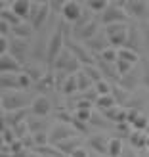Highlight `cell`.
<instances>
[{"label":"cell","mask_w":149,"mask_h":157,"mask_svg":"<svg viewBox=\"0 0 149 157\" xmlns=\"http://www.w3.org/2000/svg\"><path fill=\"white\" fill-rule=\"evenodd\" d=\"M0 35H4V36H12V25L8 21H0Z\"/></svg>","instance_id":"681fc988"},{"label":"cell","mask_w":149,"mask_h":157,"mask_svg":"<svg viewBox=\"0 0 149 157\" xmlns=\"http://www.w3.org/2000/svg\"><path fill=\"white\" fill-rule=\"evenodd\" d=\"M88 155H94V151H88V150H84L82 146H78L76 150L73 151V157H88Z\"/></svg>","instance_id":"f907efd6"},{"label":"cell","mask_w":149,"mask_h":157,"mask_svg":"<svg viewBox=\"0 0 149 157\" xmlns=\"http://www.w3.org/2000/svg\"><path fill=\"white\" fill-rule=\"evenodd\" d=\"M92 109H76V111L73 113L75 117H78V119H82V121H88L90 123V119H92Z\"/></svg>","instance_id":"7dc6e473"},{"label":"cell","mask_w":149,"mask_h":157,"mask_svg":"<svg viewBox=\"0 0 149 157\" xmlns=\"http://www.w3.org/2000/svg\"><path fill=\"white\" fill-rule=\"evenodd\" d=\"M65 46L69 50H71L75 56L82 61L84 65H90V63H96V59H98V56H94V52L86 46V42L82 44V42H76V38H69V36H65Z\"/></svg>","instance_id":"5b68a950"},{"label":"cell","mask_w":149,"mask_h":157,"mask_svg":"<svg viewBox=\"0 0 149 157\" xmlns=\"http://www.w3.org/2000/svg\"><path fill=\"white\" fill-rule=\"evenodd\" d=\"M142 40H143V36H140V29H138L136 25H132V27L128 29V40H126V46H128V48H134V50H140Z\"/></svg>","instance_id":"4316f807"},{"label":"cell","mask_w":149,"mask_h":157,"mask_svg":"<svg viewBox=\"0 0 149 157\" xmlns=\"http://www.w3.org/2000/svg\"><path fill=\"white\" fill-rule=\"evenodd\" d=\"M35 88L38 90V92H46V90H52V88H56V71L54 69H50L48 73H46L40 81L36 82V86Z\"/></svg>","instance_id":"7402d4cb"},{"label":"cell","mask_w":149,"mask_h":157,"mask_svg":"<svg viewBox=\"0 0 149 157\" xmlns=\"http://www.w3.org/2000/svg\"><path fill=\"white\" fill-rule=\"evenodd\" d=\"M96 104H98L99 109H107V107L117 105V98L113 96V92L111 94H101V96L96 98Z\"/></svg>","instance_id":"836d02e7"},{"label":"cell","mask_w":149,"mask_h":157,"mask_svg":"<svg viewBox=\"0 0 149 157\" xmlns=\"http://www.w3.org/2000/svg\"><path fill=\"white\" fill-rule=\"evenodd\" d=\"M75 134H76V128L73 127L71 123H63V121L56 123V124L50 128V132H48L50 144H58V142H61V140H65V138H69V136H75Z\"/></svg>","instance_id":"8992f818"},{"label":"cell","mask_w":149,"mask_h":157,"mask_svg":"<svg viewBox=\"0 0 149 157\" xmlns=\"http://www.w3.org/2000/svg\"><path fill=\"white\" fill-rule=\"evenodd\" d=\"M109 123H111V121H109L107 117L103 115V111H101V113H96V111H94V113H92L90 124H94V127H98V128H105V127H109Z\"/></svg>","instance_id":"d590c367"},{"label":"cell","mask_w":149,"mask_h":157,"mask_svg":"<svg viewBox=\"0 0 149 157\" xmlns=\"http://www.w3.org/2000/svg\"><path fill=\"white\" fill-rule=\"evenodd\" d=\"M113 96L117 98V104L122 105V104H126V100H128V92H126V88H122L121 84H117V86H113Z\"/></svg>","instance_id":"8d00e7d4"},{"label":"cell","mask_w":149,"mask_h":157,"mask_svg":"<svg viewBox=\"0 0 149 157\" xmlns=\"http://www.w3.org/2000/svg\"><path fill=\"white\" fill-rule=\"evenodd\" d=\"M147 150H149V134H147Z\"/></svg>","instance_id":"6f0895ef"},{"label":"cell","mask_w":149,"mask_h":157,"mask_svg":"<svg viewBox=\"0 0 149 157\" xmlns=\"http://www.w3.org/2000/svg\"><path fill=\"white\" fill-rule=\"evenodd\" d=\"M65 36H67V33L63 31V23H61V25H58V29L54 31V35L48 40V46H46V59H48L50 69L54 65V61H56V58L59 56V52L65 48Z\"/></svg>","instance_id":"6da1fadb"},{"label":"cell","mask_w":149,"mask_h":157,"mask_svg":"<svg viewBox=\"0 0 149 157\" xmlns=\"http://www.w3.org/2000/svg\"><path fill=\"white\" fill-rule=\"evenodd\" d=\"M73 117L71 113H67V111H59L58 113V121H63V123H73Z\"/></svg>","instance_id":"f5cc1de1"},{"label":"cell","mask_w":149,"mask_h":157,"mask_svg":"<svg viewBox=\"0 0 149 157\" xmlns=\"http://www.w3.org/2000/svg\"><path fill=\"white\" fill-rule=\"evenodd\" d=\"M0 69H2V71L21 73V71H23V63L13 56V54L6 52V54H0Z\"/></svg>","instance_id":"9a60e30c"},{"label":"cell","mask_w":149,"mask_h":157,"mask_svg":"<svg viewBox=\"0 0 149 157\" xmlns=\"http://www.w3.org/2000/svg\"><path fill=\"white\" fill-rule=\"evenodd\" d=\"M142 86L149 90V59H142Z\"/></svg>","instance_id":"ee69618b"},{"label":"cell","mask_w":149,"mask_h":157,"mask_svg":"<svg viewBox=\"0 0 149 157\" xmlns=\"http://www.w3.org/2000/svg\"><path fill=\"white\" fill-rule=\"evenodd\" d=\"M94 88L98 90V96H101V94H111L113 92V86L109 84V81H98V82H94Z\"/></svg>","instance_id":"b9f144b4"},{"label":"cell","mask_w":149,"mask_h":157,"mask_svg":"<svg viewBox=\"0 0 149 157\" xmlns=\"http://www.w3.org/2000/svg\"><path fill=\"white\" fill-rule=\"evenodd\" d=\"M98 58L109 61V63H117V59H119V48L117 46H107L103 52L98 54Z\"/></svg>","instance_id":"1f68e13d"},{"label":"cell","mask_w":149,"mask_h":157,"mask_svg":"<svg viewBox=\"0 0 149 157\" xmlns=\"http://www.w3.org/2000/svg\"><path fill=\"white\" fill-rule=\"evenodd\" d=\"M73 127L76 128V132H80V134H88V130H90V127H88V121H82V119H78V117H73Z\"/></svg>","instance_id":"7bdbcfd3"},{"label":"cell","mask_w":149,"mask_h":157,"mask_svg":"<svg viewBox=\"0 0 149 157\" xmlns=\"http://www.w3.org/2000/svg\"><path fill=\"white\" fill-rule=\"evenodd\" d=\"M126 8L128 15L136 19H149V2L147 0H126Z\"/></svg>","instance_id":"ba28073f"},{"label":"cell","mask_w":149,"mask_h":157,"mask_svg":"<svg viewBox=\"0 0 149 157\" xmlns=\"http://www.w3.org/2000/svg\"><path fill=\"white\" fill-rule=\"evenodd\" d=\"M50 109H52V104H50V100L48 96H44V94H38V96L33 100V104H31V113H33L35 117H46L50 113Z\"/></svg>","instance_id":"7c38bea8"},{"label":"cell","mask_w":149,"mask_h":157,"mask_svg":"<svg viewBox=\"0 0 149 157\" xmlns=\"http://www.w3.org/2000/svg\"><path fill=\"white\" fill-rule=\"evenodd\" d=\"M29 38H17L13 36L10 38V54H13L21 63L25 61V56H27V50H29Z\"/></svg>","instance_id":"5bb4252c"},{"label":"cell","mask_w":149,"mask_h":157,"mask_svg":"<svg viewBox=\"0 0 149 157\" xmlns=\"http://www.w3.org/2000/svg\"><path fill=\"white\" fill-rule=\"evenodd\" d=\"M130 144L136 150H145L147 147V134L145 130H134L130 132Z\"/></svg>","instance_id":"484cf974"},{"label":"cell","mask_w":149,"mask_h":157,"mask_svg":"<svg viewBox=\"0 0 149 157\" xmlns=\"http://www.w3.org/2000/svg\"><path fill=\"white\" fill-rule=\"evenodd\" d=\"M35 2H40V4H50L52 0H35Z\"/></svg>","instance_id":"9f6ffc18"},{"label":"cell","mask_w":149,"mask_h":157,"mask_svg":"<svg viewBox=\"0 0 149 157\" xmlns=\"http://www.w3.org/2000/svg\"><path fill=\"white\" fill-rule=\"evenodd\" d=\"M35 155H40V157H61V150L56 146V144H42V146H35Z\"/></svg>","instance_id":"603a6c76"},{"label":"cell","mask_w":149,"mask_h":157,"mask_svg":"<svg viewBox=\"0 0 149 157\" xmlns=\"http://www.w3.org/2000/svg\"><path fill=\"white\" fill-rule=\"evenodd\" d=\"M50 4H40V2H35L33 0V6H31V23L35 25V29H40L46 19H48V10H50Z\"/></svg>","instance_id":"9c48e42d"},{"label":"cell","mask_w":149,"mask_h":157,"mask_svg":"<svg viewBox=\"0 0 149 157\" xmlns=\"http://www.w3.org/2000/svg\"><path fill=\"white\" fill-rule=\"evenodd\" d=\"M0 84H2L4 90H21V86H19V73L2 71V75H0Z\"/></svg>","instance_id":"ac0fdd59"},{"label":"cell","mask_w":149,"mask_h":157,"mask_svg":"<svg viewBox=\"0 0 149 157\" xmlns=\"http://www.w3.org/2000/svg\"><path fill=\"white\" fill-rule=\"evenodd\" d=\"M140 115V111H138V109H128V123H130V127H132V123H134L136 121V117Z\"/></svg>","instance_id":"11a10c76"},{"label":"cell","mask_w":149,"mask_h":157,"mask_svg":"<svg viewBox=\"0 0 149 157\" xmlns=\"http://www.w3.org/2000/svg\"><path fill=\"white\" fill-rule=\"evenodd\" d=\"M33 101L29 100L27 94L17 90H4L2 88V111H12V109H21L31 105Z\"/></svg>","instance_id":"3957f363"},{"label":"cell","mask_w":149,"mask_h":157,"mask_svg":"<svg viewBox=\"0 0 149 157\" xmlns=\"http://www.w3.org/2000/svg\"><path fill=\"white\" fill-rule=\"evenodd\" d=\"M99 23L101 21L92 19L90 15H82V17L75 23V31H73L75 38H76V40H84L86 42L88 38H92L99 31Z\"/></svg>","instance_id":"7a4b0ae2"},{"label":"cell","mask_w":149,"mask_h":157,"mask_svg":"<svg viewBox=\"0 0 149 157\" xmlns=\"http://www.w3.org/2000/svg\"><path fill=\"white\" fill-rule=\"evenodd\" d=\"M33 29H35L33 23H27L25 19H23L19 25H13V27H12V36H17V38H31V36H33Z\"/></svg>","instance_id":"44dd1931"},{"label":"cell","mask_w":149,"mask_h":157,"mask_svg":"<svg viewBox=\"0 0 149 157\" xmlns=\"http://www.w3.org/2000/svg\"><path fill=\"white\" fill-rule=\"evenodd\" d=\"M75 109H92V101H90L88 98H82L80 101H76Z\"/></svg>","instance_id":"816d5d0a"},{"label":"cell","mask_w":149,"mask_h":157,"mask_svg":"<svg viewBox=\"0 0 149 157\" xmlns=\"http://www.w3.org/2000/svg\"><path fill=\"white\" fill-rule=\"evenodd\" d=\"M109 155L111 157L124 155V146L121 138H109Z\"/></svg>","instance_id":"d6a6232c"},{"label":"cell","mask_w":149,"mask_h":157,"mask_svg":"<svg viewBox=\"0 0 149 157\" xmlns=\"http://www.w3.org/2000/svg\"><path fill=\"white\" fill-rule=\"evenodd\" d=\"M61 92H63L65 96H71V94L78 92V81H76V73H73V75H69V77H67V81H65V84H63V88H61Z\"/></svg>","instance_id":"4dcf8cb0"},{"label":"cell","mask_w":149,"mask_h":157,"mask_svg":"<svg viewBox=\"0 0 149 157\" xmlns=\"http://www.w3.org/2000/svg\"><path fill=\"white\" fill-rule=\"evenodd\" d=\"M98 65L101 69V73H103L105 77H109L111 81H119V78H121V75H119V71H117V65L115 63H109V61L98 58Z\"/></svg>","instance_id":"cb8c5ba5"},{"label":"cell","mask_w":149,"mask_h":157,"mask_svg":"<svg viewBox=\"0 0 149 157\" xmlns=\"http://www.w3.org/2000/svg\"><path fill=\"white\" fill-rule=\"evenodd\" d=\"M140 29H142L143 44L147 46V50H149V19H142V25H140Z\"/></svg>","instance_id":"bcb514c9"},{"label":"cell","mask_w":149,"mask_h":157,"mask_svg":"<svg viewBox=\"0 0 149 157\" xmlns=\"http://www.w3.org/2000/svg\"><path fill=\"white\" fill-rule=\"evenodd\" d=\"M88 6L92 12H103L109 6V0H88Z\"/></svg>","instance_id":"f6af8a7d"},{"label":"cell","mask_w":149,"mask_h":157,"mask_svg":"<svg viewBox=\"0 0 149 157\" xmlns=\"http://www.w3.org/2000/svg\"><path fill=\"white\" fill-rule=\"evenodd\" d=\"M2 2H8V0H2Z\"/></svg>","instance_id":"680465c9"},{"label":"cell","mask_w":149,"mask_h":157,"mask_svg":"<svg viewBox=\"0 0 149 157\" xmlns=\"http://www.w3.org/2000/svg\"><path fill=\"white\" fill-rule=\"evenodd\" d=\"M147 127H149V117H145L143 113H140L136 117V121L132 123V128L134 130H147Z\"/></svg>","instance_id":"ab89813d"},{"label":"cell","mask_w":149,"mask_h":157,"mask_svg":"<svg viewBox=\"0 0 149 157\" xmlns=\"http://www.w3.org/2000/svg\"><path fill=\"white\" fill-rule=\"evenodd\" d=\"M31 6H33L31 0H13V2H12V10L15 13H19L23 19H27L31 15Z\"/></svg>","instance_id":"d4e9b609"},{"label":"cell","mask_w":149,"mask_h":157,"mask_svg":"<svg viewBox=\"0 0 149 157\" xmlns=\"http://www.w3.org/2000/svg\"><path fill=\"white\" fill-rule=\"evenodd\" d=\"M6 52H10V36L0 35V54H6Z\"/></svg>","instance_id":"c3c4849f"},{"label":"cell","mask_w":149,"mask_h":157,"mask_svg":"<svg viewBox=\"0 0 149 157\" xmlns=\"http://www.w3.org/2000/svg\"><path fill=\"white\" fill-rule=\"evenodd\" d=\"M65 2H67V0H52L50 6H52V10H54V12H61V8H63Z\"/></svg>","instance_id":"db71d44e"},{"label":"cell","mask_w":149,"mask_h":157,"mask_svg":"<svg viewBox=\"0 0 149 157\" xmlns=\"http://www.w3.org/2000/svg\"><path fill=\"white\" fill-rule=\"evenodd\" d=\"M86 46H88L94 54H99V52H103L107 46H111V42H109V36H107L105 31H103V33H99V31H98L92 38L86 40Z\"/></svg>","instance_id":"4fadbf2b"},{"label":"cell","mask_w":149,"mask_h":157,"mask_svg":"<svg viewBox=\"0 0 149 157\" xmlns=\"http://www.w3.org/2000/svg\"><path fill=\"white\" fill-rule=\"evenodd\" d=\"M29 123V127H31V132H40V130H46V123L42 121V117H38L36 115V119H27Z\"/></svg>","instance_id":"60d3db41"},{"label":"cell","mask_w":149,"mask_h":157,"mask_svg":"<svg viewBox=\"0 0 149 157\" xmlns=\"http://www.w3.org/2000/svg\"><path fill=\"white\" fill-rule=\"evenodd\" d=\"M56 146L61 150L63 155H73V151L80 146V138H76V134H75V136H69L65 140H61V142H58Z\"/></svg>","instance_id":"ffe728a7"},{"label":"cell","mask_w":149,"mask_h":157,"mask_svg":"<svg viewBox=\"0 0 149 157\" xmlns=\"http://www.w3.org/2000/svg\"><path fill=\"white\" fill-rule=\"evenodd\" d=\"M23 71H27L29 75H31V78H33V81H35V84L38 82V81H40V78L46 75L44 71H42V69L40 67H38V65H27L25 69H23Z\"/></svg>","instance_id":"74e56055"},{"label":"cell","mask_w":149,"mask_h":157,"mask_svg":"<svg viewBox=\"0 0 149 157\" xmlns=\"http://www.w3.org/2000/svg\"><path fill=\"white\" fill-rule=\"evenodd\" d=\"M61 15H63V19L69 21V23H76L78 19L82 17V6L78 0H67L61 8Z\"/></svg>","instance_id":"30bf717a"},{"label":"cell","mask_w":149,"mask_h":157,"mask_svg":"<svg viewBox=\"0 0 149 157\" xmlns=\"http://www.w3.org/2000/svg\"><path fill=\"white\" fill-rule=\"evenodd\" d=\"M128 23L126 21H117V23H109L105 25V33L109 36V42L111 46H126V40H128Z\"/></svg>","instance_id":"277c9868"},{"label":"cell","mask_w":149,"mask_h":157,"mask_svg":"<svg viewBox=\"0 0 149 157\" xmlns=\"http://www.w3.org/2000/svg\"><path fill=\"white\" fill-rule=\"evenodd\" d=\"M76 81H78V92H86L90 90L94 86V81L90 78V75L84 71V69H80V71L76 73Z\"/></svg>","instance_id":"f1b7e54d"},{"label":"cell","mask_w":149,"mask_h":157,"mask_svg":"<svg viewBox=\"0 0 149 157\" xmlns=\"http://www.w3.org/2000/svg\"><path fill=\"white\" fill-rule=\"evenodd\" d=\"M88 146L92 147L94 155H109V138L105 136H92L88 140Z\"/></svg>","instance_id":"e0dca14e"},{"label":"cell","mask_w":149,"mask_h":157,"mask_svg":"<svg viewBox=\"0 0 149 157\" xmlns=\"http://www.w3.org/2000/svg\"><path fill=\"white\" fill-rule=\"evenodd\" d=\"M115 65H117V71H119V75H126L128 71H132V69H134V65H136V63H132V61H126V59L119 58Z\"/></svg>","instance_id":"f35d334b"},{"label":"cell","mask_w":149,"mask_h":157,"mask_svg":"<svg viewBox=\"0 0 149 157\" xmlns=\"http://www.w3.org/2000/svg\"><path fill=\"white\" fill-rule=\"evenodd\" d=\"M99 111H103V115L111 123H124V121L128 119V109H124L119 104L113 105V107H107V109H99Z\"/></svg>","instance_id":"2e32d148"},{"label":"cell","mask_w":149,"mask_h":157,"mask_svg":"<svg viewBox=\"0 0 149 157\" xmlns=\"http://www.w3.org/2000/svg\"><path fill=\"white\" fill-rule=\"evenodd\" d=\"M128 19V12L126 8L122 6H107L99 15V21L103 25H109V23H117V21H126Z\"/></svg>","instance_id":"52a82bcc"},{"label":"cell","mask_w":149,"mask_h":157,"mask_svg":"<svg viewBox=\"0 0 149 157\" xmlns=\"http://www.w3.org/2000/svg\"><path fill=\"white\" fill-rule=\"evenodd\" d=\"M140 82H142L140 73H136L134 69L128 71L126 75H121V78H119V84L122 86V88H126V90H134L136 86H140Z\"/></svg>","instance_id":"d6986e66"},{"label":"cell","mask_w":149,"mask_h":157,"mask_svg":"<svg viewBox=\"0 0 149 157\" xmlns=\"http://www.w3.org/2000/svg\"><path fill=\"white\" fill-rule=\"evenodd\" d=\"M73 56H75V54H73V52L65 46V48L59 52V56L56 58V61H54L52 69H65V67H67V63L71 61V58H73Z\"/></svg>","instance_id":"83f0119b"},{"label":"cell","mask_w":149,"mask_h":157,"mask_svg":"<svg viewBox=\"0 0 149 157\" xmlns=\"http://www.w3.org/2000/svg\"><path fill=\"white\" fill-rule=\"evenodd\" d=\"M2 19L8 21L12 27H13V25H19V23L23 21V17H21L19 13H15L12 8H4V10H2Z\"/></svg>","instance_id":"e575fe53"},{"label":"cell","mask_w":149,"mask_h":157,"mask_svg":"<svg viewBox=\"0 0 149 157\" xmlns=\"http://www.w3.org/2000/svg\"><path fill=\"white\" fill-rule=\"evenodd\" d=\"M119 58L126 59V61H132V63H140V54H138V50L128 48V46H121V48H119Z\"/></svg>","instance_id":"f546056e"},{"label":"cell","mask_w":149,"mask_h":157,"mask_svg":"<svg viewBox=\"0 0 149 157\" xmlns=\"http://www.w3.org/2000/svg\"><path fill=\"white\" fill-rule=\"evenodd\" d=\"M29 113L31 109L27 107H21V109H12V111H4V124H8V127H17L19 123L27 121L29 119Z\"/></svg>","instance_id":"8fae6325"}]
</instances>
